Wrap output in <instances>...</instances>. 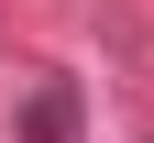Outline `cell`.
<instances>
[{"mask_svg": "<svg viewBox=\"0 0 154 143\" xmlns=\"http://www.w3.org/2000/svg\"><path fill=\"white\" fill-rule=\"evenodd\" d=\"M77 132V88H33V110H22V143H66Z\"/></svg>", "mask_w": 154, "mask_h": 143, "instance_id": "obj_1", "label": "cell"}]
</instances>
